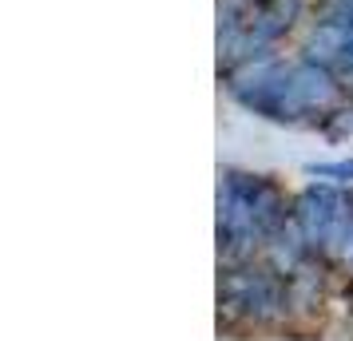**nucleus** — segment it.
<instances>
[{
    "mask_svg": "<svg viewBox=\"0 0 353 341\" xmlns=\"http://www.w3.org/2000/svg\"><path fill=\"white\" fill-rule=\"evenodd\" d=\"M219 306L234 322L270 325L290 313V282L270 262L266 266H250V262L226 266L219 278Z\"/></svg>",
    "mask_w": 353,
    "mask_h": 341,
    "instance_id": "nucleus-1",
    "label": "nucleus"
},
{
    "mask_svg": "<svg viewBox=\"0 0 353 341\" xmlns=\"http://www.w3.org/2000/svg\"><path fill=\"white\" fill-rule=\"evenodd\" d=\"M350 214H353V195L341 191L337 183H310L302 195L294 198V223L314 250H334Z\"/></svg>",
    "mask_w": 353,
    "mask_h": 341,
    "instance_id": "nucleus-2",
    "label": "nucleus"
},
{
    "mask_svg": "<svg viewBox=\"0 0 353 341\" xmlns=\"http://www.w3.org/2000/svg\"><path fill=\"white\" fill-rule=\"evenodd\" d=\"M305 60L330 68L341 83H353V32L318 20L310 40H305Z\"/></svg>",
    "mask_w": 353,
    "mask_h": 341,
    "instance_id": "nucleus-3",
    "label": "nucleus"
},
{
    "mask_svg": "<svg viewBox=\"0 0 353 341\" xmlns=\"http://www.w3.org/2000/svg\"><path fill=\"white\" fill-rule=\"evenodd\" d=\"M305 175H310V179H321V183H337V187H345V183H353V159L310 163V167H305Z\"/></svg>",
    "mask_w": 353,
    "mask_h": 341,
    "instance_id": "nucleus-4",
    "label": "nucleus"
},
{
    "mask_svg": "<svg viewBox=\"0 0 353 341\" xmlns=\"http://www.w3.org/2000/svg\"><path fill=\"white\" fill-rule=\"evenodd\" d=\"M321 131L325 135H334V139H345V135H353V107H337L325 123H321Z\"/></svg>",
    "mask_w": 353,
    "mask_h": 341,
    "instance_id": "nucleus-5",
    "label": "nucleus"
},
{
    "mask_svg": "<svg viewBox=\"0 0 353 341\" xmlns=\"http://www.w3.org/2000/svg\"><path fill=\"white\" fill-rule=\"evenodd\" d=\"M337 262H345V266H353V214H350V223H345V230H341V238H337V246L330 250Z\"/></svg>",
    "mask_w": 353,
    "mask_h": 341,
    "instance_id": "nucleus-6",
    "label": "nucleus"
}]
</instances>
